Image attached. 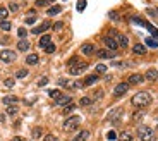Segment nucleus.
<instances>
[{
    "label": "nucleus",
    "instance_id": "1",
    "mask_svg": "<svg viewBox=\"0 0 158 141\" xmlns=\"http://www.w3.org/2000/svg\"><path fill=\"white\" fill-rule=\"evenodd\" d=\"M88 69V64L83 62V60H79L77 57H74L69 60V74L71 76H79V74H83Z\"/></svg>",
    "mask_w": 158,
    "mask_h": 141
},
{
    "label": "nucleus",
    "instance_id": "2",
    "mask_svg": "<svg viewBox=\"0 0 158 141\" xmlns=\"http://www.w3.org/2000/svg\"><path fill=\"white\" fill-rule=\"evenodd\" d=\"M131 103L134 107H146V105L151 103V95L148 93V91H137L134 96H132Z\"/></svg>",
    "mask_w": 158,
    "mask_h": 141
},
{
    "label": "nucleus",
    "instance_id": "3",
    "mask_svg": "<svg viewBox=\"0 0 158 141\" xmlns=\"http://www.w3.org/2000/svg\"><path fill=\"white\" fill-rule=\"evenodd\" d=\"M79 124H81V117H79V115H71V117H67V119H65V122H64V126H62V129L65 131V133H69V131L77 129Z\"/></svg>",
    "mask_w": 158,
    "mask_h": 141
},
{
    "label": "nucleus",
    "instance_id": "4",
    "mask_svg": "<svg viewBox=\"0 0 158 141\" xmlns=\"http://www.w3.org/2000/svg\"><path fill=\"white\" fill-rule=\"evenodd\" d=\"M139 139L141 141H155L156 139V133L148 127V126H141L139 127Z\"/></svg>",
    "mask_w": 158,
    "mask_h": 141
},
{
    "label": "nucleus",
    "instance_id": "5",
    "mask_svg": "<svg viewBox=\"0 0 158 141\" xmlns=\"http://www.w3.org/2000/svg\"><path fill=\"white\" fill-rule=\"evenodd\" d=\"M16 52L14 50H2L0 52V60H4L5 64H11V62H14L16 60Z\"/></svg>",
    "mask_w": 158,
    "mask_h": 141
},
{
    "label": "nucleus",
    "instance_id": "6",
    "mask_svg": "<svg viewBox=\"0 0 158 141\" xmlns=\"http://www.w3.org/2000/svg\"><path fill=\"white\" fill-rule=\"evenodd\" d=\"M129 83H119L114 89V96H122V95H126V91H129Z\"/></svg>",
    "mask_w": 158,
    "mask_h": 141
},
{
    "label": "nucleus",
    "instance_id": "7",
    "mask_svg": "<svg viewBox=\"0 0 158 141\" xmlns=\"http://www.w3.org/2000/svg\"><path fill=\"white\" fill-rule=\"evenodd\" d=\"M103 43H105L107 47L110 48L112 52H117V50H119V43H117L115 38H112V36H103Z\"/></svg>",
    "mask_w": 158,
    "mask_h": 141
},
{
    "label": "nucleus",
    "instance_id": "8",
    "mask_svg": "<svg viewBox=\"0 0 158 141\" xmlns=\"http://www.w3.org/2000/svg\"><path fill=\"white\" fill-rule=\"evenodd\" d=\"M52 28V22H43V24H40V26H36V28H33V35H41V33H45V31H48Z\"/></svg>",
    "mask_w": 158,
    "mask_h": 141
},
{
    "label": "nucleus",
    "instance_id": "9",
    "mask_svg": "<svg viewBox=\"0 0 158 141\" xmlns=\"http://www.w3.org/2000/svg\"><path fill=\"white\" fill-rule=\"evenodd\" d=\"M144 79H148V81H156L158 79V71L156 69H148L146 74H144Z\"/></svg>",
    "mask_w": 158,
    "mask_h": 141
},
{
    "label": "nucleus",
    "instance_id": "10",
    "mask_svg": "<svg viewBox=\"0 0 158 141\" xmlns=\"http://www.w3.org/2000/svg\"><path fill=\"white\" fill-rule=\"evenodd\" d=\"M96 55L100 59H114L115 57V52H112V50H98Z\"/></svg>",
    "mask_w": 158,
    "mask_h": 141
},
{
    "label": "nucleus",
    "instance_id": "11",
    "mask_svg": "<svg viewBox=\"0 0 158 141\" xmlns=\"http://www.w3.org/2000/svg\"><path fill=\"white\" fill-rule=\"evenodd\" d=\"M81 52L84 53V55H93V53H95V47H93V43H84V45L81 47Z\"/></svg>",
    "mask_w": 158,
    "mask_h": 141
},
{
    "label": "nucleus",
    "instance_id": "12",
    "mask_svg": "<svg viewBox=\"0 0 158 141\" xmlns=\"http://www.w3.org/2000/svg\"><path fill=\"white\" fill-rule=\"evenodd\" d=\"M69 103H72V98H71V96H58L57 98V105L58 107H67Z\"/></svg>",
    "mask_w": 158,
    "mask_h": 141
},
{
    "label": "nucleus",
    "instance_id": "13",
    "mask_svg": "<svg viewBox=\"0 0 158 141\" xmlns=\"http://www.w3.org/2000/svg\"><path fill=\"white\" fill-rule=\"evenodd\" d=\"M88 138H90V131H81V133H77L74 136L72 141H86Z\"/></svg>",
    "mask_w": 158,
    "mask_h": 141
},
{
    "label": "nucleus",
    "instance_id": "14",
    "mask_svg": "<svg viewBox=\"0 0 158 141\" xmlns=\"http://www.w3.org/2000/svg\"><path fill=\"white\" fill-rule=\"evenodd\" d=\"M50 43H52V36H50V35H43V36L40 38V47L41 48H47Z\"/></svg>",
    "mask_w": 158,
    "mask_h": 141
},
{
    "label": "nucleus",
    "instance_id": "15",
    "mask_svg": "<svg viewBox=\"0 0 158 141\" xmlns=\"http://www.w3.org/2000/svg\"><path fill=\"white\" fill-rule=\"evenodd\" d=\"M40 62V57H38L36 53H31V55H28L26 57V64L28 65H36Z\"/></svg>",
    "mask_w": 158,
    "mask_h": 141
},
{
    "label": "nucleus",
    "instance_id": "16",
    "mask_svg": "<svg viewBox=\"0 0 158 141\" xmlns=\"http://www.w3.org/2000/svg\"><path fill=\"white\" fill-rule=\"evenodd\" d=\"M17 50H19V52L29 50V42H28V40H19V42H17Z\"/></svg>",
    "mask_w": 158,
    "mask_h": 141
},
{
    "label": "nucleus",
    "instance_id": "17",
    "mask_svg": "<svg viewBox=\"0 0 158 141\" xmlns=\"http://www.w3.org/2000/svg\"><path fill=\"white\" fill-rule=\"evenodd\" d=\"M100 81V78H98V74H91V76H88V78L84 79V84L86 86H91V84H95Z\"/></svg>",
    "mask_w": 158,
    "mask_h": 141
},
{
    "label": "nucleus",
    "instance_id": "18",
    "mask_svg": "<svg viewBox=\"0 0 158 141\" xmlns=\"http://www.w3.org/2000/svg\"><path fill=\"white\" fill-rule=\"evenodd\" d=\"M117 38H119V42H117V43H119V47H122V48L129 47V38H127L126 35H119Z\"/></svg>",
    "mask_w": 158,
    "mask_h": 141
},
{
    "label": "nucleus",
    "instance_id": "19",
    "mask_svg": "<svg viewBox=\"0 0 158 141\" xmlns=\"http://www.w3.org/2000/svg\"><path fill=\"white\" fill-rule=\"evenodd\" d=\"M143 79H144V76H141V74H132L129 78V84H139L143 83Z\"/></svg>",
    "mask_w": 158,
    "mask_h": 141
},
{
    "label": "nucleus",
    "instance_id": "20",
    "mask_svg": "<svg viewBox=\"0 0 158 141\" xmlns=\"http://www.w3.org/2000/svg\"><path fill=\"white\" fill-rule=\"evenodd\" d=\"M132 52L136 53V55H144V53H146V47H144V45H141V43H137V45H134Z\"/></svg>",
    "mask_w": 158,
    "mask_h": 141
},
{
    "label": "nucleus",
    "instance_id": "21",
    "mask_svg": "<svg viewBox=\"0 0 158 141\" xmlns=\"http://www.w3.org/2000/svg\"><path fill=\"white\" fill-rule=\"evenodd\" d=\"M60 12H62V7H60V5H53V7H50V9L47 11V14H48V16H57V14H60Z\"/></svg>",
    "mask_w": 158,
    "mask_h": 141
},
{
    "label": "nucleus",
    "instance_id": "22",
    "mask_svg": "<svg viewBox=\"0 0 158 141\" xmlns=\"http://www.w3.org/2000/svg\"><path fill=\"white\" fill-rule=\"evenodd\" d=\"M17 112H19L17 105H7V115H16Z\"/></svg>",
    "mask_w": 158,
    "mask_h": 141
},
{
    "label": "nucleus",
    "instance_id": "23",
    "mask_svg": "<svg viewBox=\"0 0 158 141\" xmlns=\"http://www.w3.org/2000/svg\"><path fill=\"white\" fill-rule=\"evenodd\" d=\"M119 139H120V141H132V136H131V133H127V131H124V133H120V136H119Z\"/></svg>",
    "mask_w": 158,
    "mask_h": 141
},
{
    "label": "nucleus",
    "instance_id": "24",
    "mask_svg": "<svg viewBox=\"0 0 158 141\" xmlns=\"http://www.w3.org/2000/svg\"><path fill=\"white\" fill-rule=\"evenodd\" d=\"M7 16H9V9L0 7V19H2V21H7Z\"/></svg>",
    "mask_w": 158,
    "mask_h": 141
},
{
    "label": "nucleus",
    "instance_id": "25",
    "mask_svg": "<svg viewBox=\"0 0 158 141\" xmlns=\"http://www.w3.org/2000/svg\"><path fill=\"white\" fill-rule=\"evenodd\" d=\"M16 102H19V98H17V96H5V98H4V103H5V105L16 103Z\"/></svg>",
    "mask_w": 158,
    "mask_h": 141
},
{
    "label": "nucleus",
    "instance_id": "26",
    "mask_svg": "<svg viewBox=\"0 0 158 141\" xmlns=\"http://www.w3.org/2000/svg\"><path fill=\"white\" fill-rule=\"evenodd\" d=\"M0 28H2L4 31H11V29H12V24L9 21H2V22H0Z\"/></svg>",
    "mask_w": 158,
    "mask_h": 141
},
{
    "label": "nucleus",
    "instance_id": "27",
    "mask_svg": "<svg viewBox=\"0 0 158 141\" xmlns=\"http://www.w3.org/2000/svg\"><path fill=\"white\" fill-rule=\"evenodd\" d=\"M48 95H50L52 98H55V100H57L58 96H62V93H60V89H50V91H48Z\"/></svg>",
    "mask_w": 158,
    "mask_h": 141
},
{
    "label": "nucleus",
    "instance_id": "28",
    "mask_svg": "<svg viewBox=\"0 0 158 141\" xmlns=\"http://www.w3.org/2000/svg\"><path fill=\"white\" fill-rule=\"evenodd\" d=\"M17 36L21 38V40H26V36H28V31L24 29V28H19V29H17Z\"/></svg>",
    "mask_w": 158,
    "mask_h": 141
},
{
    "label": "nucleus",
    "instance_id": "29",
    "mask_svg": "<svg viewBox=\"0 0 158 141\" xmlns=\"http://www.w3.org/2000/svg\"><path fill=\"white\" fill-rule=\"evenodd\" d=\"M28 76V69H19L16 72V78H19V79H22V78H26Z\"/></svg>",
    "mask_w": 158,
    "mask_h": 141
},
{
    "label": "nucleus",
    "instance_id": "30",
    "mask_svg": "<svg viewBox=\"0 0 158 141\" xmlns=\"http://www.w3.org/2000/svg\"><path fill=\"white\" fill-rule=\"evenodd\" d=\"M146 45H148V47H151V48H156L158 42H156V40H153V38H146Z\"/></svg>",
    "mask_w": 158,
    "mask_h": 141
},
{
    "label": "nucleus",
    "instance_id": "31",
    "mask_svg": "<svg viewBox=\"0 0 158 141\" xmlns=\"http://www.w3.org/2000/svg\"><path fill=\"white\" fill-rule=\"evenodd\" d=\"M91 103H93V100L88 98V96H83V98L79 100V105H84V107L86 105H91Z\"/></svg>",
    "mask_w": 158,
    "mask_h": 141
},
{
    "label": "nucleus",
    "instance_id": "32",
    "mask_svg": "<svg viewBox=\"0 0 158 141\" xmlns=\"http://www.w3.org/2000/svg\"><path fill=\"white\" fill-rule=\"evenodd\" d=\"M74 109H76V105H74V103H69L67 107H64V114H65V115L71 114V112H72Z\"/></svg>",
    "mask_w": 158,
    "mask_h": 141
},
{
    "label": "nucleus",
    "instance_id": "33",
    "mask_svg": "<svg viewBox=\"0 0 158 141\" xmlns=\"http://www.w3.org/2000/svg\"><path fill=\"white\" fill-rule=\"evenodd\" d=\"M96 72H98V74L107 72V65H105V64H100V65H96Z\"/></svg>",
    "mask_w": 158,
    "mask_h": 141
},
{
    "label": "nucleus",
    "instance_id": "34",
    "mask_svg": "<svg viewBox=\"0 0 158 141\" xmlns=\"http://www.w3.org/2000/svg\"><path fill=\"white\" fill-rule=\"evenodd\" d=\"M117 138H119V136H117L115 131H110V133L107 134V139H108V141H114V139H117Z\"/></svg>",
    "mask_w": 158,
    "mask_h": 141
},
{
    "label": "nucleus",
    "instance_id": "35",
    "mask_svg": "<svg viewBox=\"0 0 158 141\" xmlns=\"http://www.w3.org/2000/svg\"><path fill=\"white\" fill-rule=\"evenodd\" d=\"M146 28L150 29V31H151V35H153V36H156V38H158V29H156V28H153L151 24H148V22H146Z\"/></svg>",
    "mask_w": 158,
    "mask_h": 141
},
{
    "label": "nucleus",
    "instance_id": "36",
    "mask_svg": "<svg viewBox=\"0 0 158 141\" xmlns=\"http://www.w3.org/2000/svg\"><path fill=\"white\" fill-rule=\"evenodd\" d=\"M48 4H50L48 0H36V2H35V5L36 7H45V5H48Z\"/></svg>",
    "mask_w": 158,
    "mask_h": 141
},
{
    "label": "nucleus",
    "instance_id": "37",
    "mask_svg": "<svg viewBox=\"0 0 158 141\" xmlns=\"http://www.w3.org/2000/svg\"><path fill=\"white\" fill-rule=\"evenodd\" d=\"M84 7H86V0H79V2H77V11L83 12V11H84Z\"/></svg>",
    "mask_w": 158,
    "mask_h": 141
},
{
    "label": "nucleus",
    "instance_id": "38",
    "mask_svg": "<svg viewBox=\"0 0 158 141\" xmlns=\"http://www.w3.org/2000/svg\"><path fill=\"white\" fill-rule=\"evenodd\" d=\"M24 22H26V24H28V26H33V24H35V22H36V17H35V16H29V17H26V21H24Z\"/></svg>",
    "mask_w": 158,
    "mask_h": 141
},
{
    "label": "nucleus",
    "instance_id": "39",
    "mask_svg": "<svg viewBox=\"0 0 158 141\" xmlns=\"http://www.w3.org/2000/svg\"><path fill=\"white\" fill-rule=\"evenodd\" d=\"M45 52H47V53H53V52H55V45H53V43H50V45L45 48Z\"/></svg>",
    "mask_w": 158,
    "mask_h": 141
},
{
    "label": "nucleus",
    "instance_id": "40",
    "mask_svg": "<svg viewBox=\"0 0 158 141\" xmlns=\"http://www.w3.org/2000/svg\"><path fill=\"white\" fill-rule=\"evenodd\" d=\"M43 141H57V136H53V134H47L45 138H43Z\"/></svg>",
    "mask_w": 158,
    "mask_h": 141
},
{
    "label": "nucleus",
    "instance_id": "41",
    "mask_svg": "<svg viewBox=\"0 0 158 141\" xmlns=\"http://www.w3.org/2000/svg\"><path fill=\"white\" fill-rule=\"evenodd\" d=\"M108 16H110V19H112V21H119V19H120V16H119L117 12H110Z\"/></svg>",
    "mask_w": 158,
    "mask_h": 141
},
{
    "label": "nucleus",
    "instance_id": "42",
    "mask_svg": "<svg viewBox=\"0 0 158 141\" xmlns=\"http://www.w3.org/2000/svg\"><path fill=\"white\" fill-rule=\"evenodd\" d=\"M41 133H43V131L40 129V127H36V129L33 131V138H40V136H41Z\"/></svg>",
    "mask_w": 158,
    "mask_h": 141
},
{
    "label": "nucleus",
    "instance_id": "43",
    "mask_svg": "<svg viewBox=\"0 0 158 141\" xmlns=\"http://www.w3.org/2000/svg\"><path fill=\"white\" fill-rule=\"evenodd\" d=\"M62 28H64V22H55V24H53V29H55V31H60Z\"/></svg>",
    "mask_w": 158,
    "mask_h": 141
},
{
    "label": "nucleus",
    "instance_id": "44",
    "mask_svg": "<svg viewBox=\"0 0 158 141\" xmlns=\"http://www.w3.org/2000/svg\"><path fill=\"white\" fill-rule=\"evenodd\" d=\"M14 83H16V81H14V79H5V86L7 88H12V86H14Z\"/></svg>",
    "mask_w": 158,
    "mask_h": 141
},
{
    "label": "nucleus",
    "instance_id": "45",
    "mask_svg": "<svg viewBox=\"0 0 158 141\" xmlns=\"http://www.w3.org/2000/svg\"><path fill=\"white\" fill-rule=\"evenodd\" d=\"M47 83H48V78H41L40 81H38V86H45Z\"/></svg>",
    "mask_w": 158,
    "mask_h": 141
},
{
    "label": "nucleus",
    "instance_id": "46",
    "mask_svg": "<svg viewBox=\"0 0 158 141\" xmlns=\"http://www.w3.org/2000/svg\"><path fill=\"white\" fill-rule=\"evenodd\" d=\"M9 9H11L12 12H17V11H19V5H17V4H11V5H9Z\"/></svg>",
    "mask_w": 158,
    "mask_h": 141
},
{
    "label": "nucleus",
    "instance_id": "47",
    "mask_svg": "<svg viewBox=\"0 0 158 141\" xmlns=\"http://www.w3.org/2000/svg\"><path fill=\"white\" fill-rule=\"evenodd\" d=\"M11 141H26L24 138H21V136H16V138H12Z\"/></svg>",
    "mask_w": 158,
    "mask_h": 141
},
{
    "label": "nucleus",
    "instance_id": "48",
    "mask_svg": "<svg viewBox=\"0 0 158 141\" xmlns=\"http://www.w3.org/2000/svg\"><path fill=\"white\" fill-rule=\"evenodd\" d=\"M48 2H53V0H48Z\"/></svg>",
    "mask_w": 158,
    "mask_h": 141
}]
</instances>
